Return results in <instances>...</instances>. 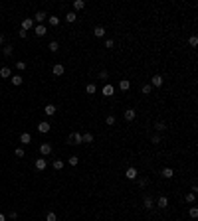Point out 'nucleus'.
I'll use <instances>...</instances> for the list:
<instances>
[{"label": "nucleus", "mask_w": 198, "mask_h": 221, "mask_svg": "<svg viewBox=\"0 0 198 221\" xmlns=\"http://www.w3.org/2000/svg\"><path fill=\"white\" fill-rule=\"evenodd\" d=\"M125 178L127 180H137L139 178V170L135 168V166H129V168L125 170Z\"/></svg>", "instance_id": "f257e3e1"}, {"label": "nucleus", "mask_w": 198, "mask_h": 221, "mask_svg": "<svg viewBox=\"0 0 198 221\" xmlns=\"http://www.w3.org/2000/svg\"><path fill=\"white\" fill-rule=\"evenodd\" d=\"M40 154H42V156H50V154H52V144H50V142H42V144H40Z\"/></svg>", "instance_id": "f03ea898"}, {"label": "nucleus", "mask_w": 198, "mask_h": 221, "mask_svg": "<svg viewBox=\"0 0 198 221\" xmlns=\"http://www.w3.org/2000/svg\"><path fill=\"white\" fill-rule=\"evenodd\" d=\"M143 207H145V209H153V207H155V199H153V196L147 193L145 198H143Z\"/></svg>", "instance_id": "7ed1b4c3"}, {"label": "nucleus", "mask_w": 198, "mask_h": 221, "mask_svg": "<svg viewBox=\"0 0 198 221\" xmlns=\"http://www.w3.org/2000/svg\"><path fill=\"white\" fill-rule=\"evenodd\" d=\"M123 117H125V121H127V122H131V121H135L137 113H135V109H125V113H123Z\"/></svg>", "instance_id": "20e7f679"}, {"label": "nucleus", "mask_w": 198, "mask_h": 221, "mask_svg": "<svg viewBox=\"0 0 198 221\" xmlns=\"http://www.w3.org/2000/svg\"><path fill=\"white\" fill-rule=\"evenodd\" d=\"M156 207H160V209H166V207H169V198H166V196H160V198L156 199Z\"/></svg>", "instance_id": "39448f33"}, {"label": "nucleus", "mask_w": 198, "mask_h": 221, "mask_svg": "<svg viewBox=\"0 0 198 221\" xmlns=\"http://www.w3.org/2000/svg\"><path fill=\"white\" fill-rule=\"evenodd\" d=\"M52 71H54V75H56V77H61V75H63V73H66V67L61 65V63H56Z\"/></svg>", "instance_id": "423d86ee"}, {"label": "nucleus", "mask_w": 198, "mask_h": 221, "mask_svg": "<svg viewBox=\"0 0 198 221\" xmlns=\"http://www.w3.org/2000/svg\"><path fill=\"white\" fill-rule=\"evenodd\" d=\"M160 176H162L165 180H170L172 176H175V170H172V168H162V170H160Z\"/></svg>", "instance_id": "0eeeda50"}, {"label": "nucleus", "mask_w": 198, "mask_h": 221, "mask_svg": "<svg viewBox=\"0 0 198 221\" xmlns=\"http://www.w3.org/2000/svg\"><path fill=\"white\" fill-rule=\"evenodd\" d=\"M162 81H165V79H162V75H153V79H151V83H149V85H151V87H160Z\"/></svg>", "instance_id": "6e6552de"}, {"label": "nucleus", "mask_w": 198, "mask_h": 221, "mask_svg": "<svg viewBox=\"0 0 198 221\" xmlns=\"http://www.w3.org/2000/svg\"><path fill=\"white\" fill-rule=\"evenodd\" d=\"M34 32H36V36H46V34H48V28L44 26V24H36Z\"/></svg>", "instance_id": "1a4fd4ad"}, {"label": "nucleus", "mask_w": 198, "mask_h": 221, "mask_svg": "<svg viewBox=\"0 0 198 221\" xmlns=\"http://www.w3.org/2000/svg\"><path fill=\"white\" fill-rule=\"evenodd\" d=\"M101 93H103L105 97H111V95L115 93V87H113V85H111V83H107V85H105V87H103V89H101Z\"/></svg>", "instance_id": "9d476101"}, {"label": "nucleus", "mask_w": 198, "mask_h": 221, "mask_svg": "<svg viewBox=\"0 0 198 221\" xmlns=\"http://www.w3.org/2000/svg\"><path fill=\"white\" fill-rule=\"evenodd\" d=\"M32 28H34V20L32 18L22 20V30H24V32H28V30H32Z\"/></svg>", "instance_id": "9b49d317"}, {"label": "nucleus", "mask_w": 198, "mask_h": 221, "mask_svg": "<svg viewBox=\"0 0 198 221\" xmlns=\"http://www.w3.org/2000/svg\"><path fill=\"white\" fill-rule=\"evenodd\" d=\"M46 18H48V14L40 10V12H36V16H34V22H36V24H44V20H46Z\"/></svg>", "instance_id": "f8f14e48"}, {"label": "nucleus", "mask_w": 198, "mask_h": 221, "mask_svg": "<svg viewBox=\"0 0 198 221\" xmlns=\"http://www.w3.org/2000/svg\"><path fill=\"white\" fill-rule=\"evenodd\" d=\"M46 166H48V162H46V158H38V160H36V170H40V172H44V170H46Z\"/></svg>", "instance_id": "ddd939ff"}, {"label": "nucleus", "mask_w": 198, "mask_h": 221, "mask_svg": "<svg viewBox=\"0 0 198 221\" xmlns=\"http://www.w3.org/2000/svg\"><path fill=\"white\" fill-rule=\"evenodd\" d=\"M105 32H107V30H105L103 26H95V28H93V36H95V38H103Z\"/></svg>", "instance_id": "4468645a"}, {"label": "nucleus", "mask_w": 198, "mask_h": 221, "mask_svg": "<svg viewBox=\"0 0 198 221\" xmlns=\"http://www.w3.org/2000/svg\"><path fill=\"white\" fill-rule=\"evenodd\" d=\"M119 89H121L123 93L129 91V89H131V81H129V79H121V81H119Z\"/></svg>", "instance_id": "2eb2a0df"}, {"label": "nucleus", "mask_w": 198, "mask_h": 221, "mask_svg": "<svg viewBox=\"0 0 198 221\" xmlns=\"http://www.w3.org/2000/svg\"><path fill=\"white\" fill-rule=\"evenodd\" d=\"M38 132H42V134H46V132H50V122H46V121H42L38 124Z\"/></svg>", "instance_id": "dca6fc26"}, {"label": "nucleus", "mask_w": 198, "mask_h": 221, "mask_svg": "<svg viewBox=\"0 0 198 221\" xmlns=\"http://www.w3.org/2000/svg\"><path fill=\"white\" fill-rule=\"evenodd\" d=\"M44 113H46L48 117H54V115H56V105H46V107H44Z\"/></svg>", "instance_id": "f3484780"}, {"label": "nucleus", "mask_w": 198, "mask_h": 221, "mask_svg": "<svg viewBox=\"0 0 198 221\" xmlns=\"http://www.w3.org/2000/svg\"><path fill=\"white\" fill-rule=\"evenodd\" d=\"M20 142H22V144H30V142H32L30 132H22V134H20Z\"/></svg>", "instance_id": "a211bd4d"}, {"label": "nucleus", "mask_w": 198, "mask_h": 221, "mask_svg": "<svg viewBox=\"0 0 198 221\" xmlns=\"http://www.w3.org/2000/svg\"><path fill=\"white\" fill-rule=\"evenodd\" d=\"M83 8H85V2H83V0H73V12L83 10Z\"/></svg>", "instance_id": "6ab92c4d"}, {"label": "nucleus", "mask_w": 198, "mask_h": 221, "mask_svg": "<svg viewBox=\"0 0 198 221\" xmlns=\"http://www.w3.org/2000/svg\"><path fill=\"white\" fill-rule=\"evenodd\" d=\"M0 77H4V79L12 77V71H10V67H2V69H0Z\"/></svg>", "instance_id": "aec40b11"}, {"label": "nucleus", "mask_w": 198, "mask_h": 221, "mask_svg": "<svg viewBox=\"0 0 198 221\" xmlns=\"http://www.w3.org/2000/svg\"><path fill=\"white\" fill-rule=\"evenodd\" d=\"M22 83H24V77H22V75H12V85L20 87Z\"/></svg>", "instance_id": "412c9836"}, {"label": "nucleus", "mask_w": 198, "mask_h": 221, "mask_svg": "<svg viewBox=\"0 0 198 221\" xmlns=\"http://www.w3.org/2000/svg\"><path fill=\"white\" fill-rule=\"evenodd\" d=\"M48 49H50V52H54V53H56L57 49H60V43H57L56 40H54V42H50V46H48Z\"/></svg>", "instance_id": "4be33fe9"}, {"label": "nucleus", "mask_w": 198, "mask_h": 221, "mask_svg": "<svg viewBox=\"0 0 198 221\" xmlns=\"http://www.w3.org/2000/svg\"><path fill=\"white\" fill-rule=\"evenodd\" d=\"M76 18H77V14H76V12H67V14H66V20H67L70 24H73V22H76Z\"/></svg>", "instance_id": "5701e85b"}, {"label": "nucleus", "mask_w": 198, "mask_h": 221, "mask_svg": "<svg viewBox=\"0 0 198 221\" xmlns=\"http://www.w3.org/2000/svg\"><path fill=\"white\" fill-rule=\"evenodd\" d=\"M48 22H50V26H60V18H57V16H50Z\"/></svg>", "instance_id": "b1692460"}, {"label": "nucleus", "mask_w": 198, "mask_h": 221, "mask_svg": "<svg viewBox=\"0 0 198 221\" xmlns=\"http://www.w3.org/2000/svg\"><path fill=\"white\" fill-rule=\"evenodd\" d=\"M2 53H4L6 57H10V55H12V53H14V47H12V46H6L4 49H2Z\"/></svg>", "instance_id": "393cba45"}, {"label": "nucleus", "mask_w": 198, "mask_h": 221, "mask_svg": "<svg viewBox=\"0 0 198 221\" xmlns=\"http://www.w3.org/2000/svg\"><path fill=\"white\" fill-rule=\"evenodd\" d=\"M151 91H153V87H151V85H149V83H147V85H143L141 93H143V95H151Z\"/></svg>", "instance_id": "a878e982"}, {"label": "nucleus", "mask_w": 198, "mask_h": 221, "mask_svg": "<svg viewBox=\"0 0 198 221\" xmlns=\"http://www.w3.org/2000/svg\"><path fill=\"white\" fill-rule=\"evenodd\" d=\"M155 128H156V130H165V128H166L165 121H156V122H155Z\"/></svg>", "instance_id": "bb28decb"}, {"label": "nucleus", "mask_w": 198, "mask_h": 221, "mask_svg": "<svg viewBox=\"0 0 198 221\" xmlns=\"http://www.w3.org/2000/svg\"><path fill=\"white\" fill-rule=\"evenodd\" d=\"M81 138H83V142H93V134H91V132H85V134H81Z\"/></svg>", "instance_id": "cd10ccee"}, {"label": "nucleus", "mask_w": 198, "mask_h": 221, "mask_svg": "<svg viewBox=\"0 0 198 221\" xmlns=\"http://www.w3.org/2000/svg\"><path fill=\"white\" fill-rule=\"evenodd\" d=\"M85 91H87V95H93L95 91H97V87H95L93 83H89V85H87V87H85Z\"/></svg>", "instance_id": "c85d7f7f"}, {"label": "nucleus", "mask_w": 198, "mask_h": 221, "mask_svg": "<svg viewBox=\"0 0 198 221\" xmlns=\"http://www.w3.org/2000/svg\"><path fill=\"white\" fill-rule=\"evenodd\" d=\"M188 46H190V47H196V46H198V38H196V36H190Z\"/></svg>", "instance_id": "c756f323"}, {"label": "nucleus", "mask_w": 198, "mask_h": 221, "mask_svg": "<svg viewBox=\"0 0 198 221\" xmlns=\"http://www.w3.org/2000/svg\"><path fill=\"white\" fill-rule=\"evenodd\" d=\"M54 170H61V168H63V160H54Z\"/></svg>", "instance_id": "7c9ffc66"}, {"label": "nucleus", "mask_w": 198, "mask_h": 221, "mask_svg": "<svg viewBox=\"0 0 198 221\" xmlns=\"http://www.w3.org/2000/svg\"><path fill=\"white\" fill-rule=\"evenodd\" d=\"M67 164H70V166H77V164H79V158H77V156H71L70 160H67Z\"/></svg>", "instance_id": "2f4dec72"}, {"label": "nucleus", "mask_w": 198, "mask_h": 221, "mask_svg": "<svg viewBox=\"0 0 198 221\" xmlns=\"http://www.w3.org/2000/svg\"><path fill=\"white\" fill-rule=\"evenodd\" d=\"M46 221H57V215H56L54 211H50V213L46 215Z\"/></svg>", "instance_id": "473e14b6"}, {"label": "nucleus", "mask_w": 198, "mask_h": 221, "mask_svg": "<svg viewBox=\"0 0 198 221\" xmlns=\"http://www.w3.org/2000/svg\"><path fill=\"white\" fill-rule=\"evenodd\" d=\"M184 199H186L188 203H192L194 199H196V193H192V192H190V193H186V198H184Z\"/></svg>", "instance_id": "72a5a7b5"}, {"label": "nucleus", "mask_w": 198, "mask_h": 221, "mask_svg": "<svg viewBox=\"0 0 198 221\" xmlns=\"http://www.w3.org/2000/svg\"><path fill=\"white\" fill-rule=\"evenodd\" d=\"M105 122H107L109 127H113V124H115V117H113V115H109V117L105 118Z\"/></svg>", "instance_id": "f704fd0d"}, {"label": "nucleus", "mask_w": 198, "mask_h": 221, "mask_svg": "<svg viewBox=\"0 0 198 221\" xmlns=\"http://www.w3.org/2000/svg\"><path fill=\"white\" fill-rule=\"evenodd\" d=\"M113 46H115V42H113L111 38H109V40H105V47H107V49H111Z\"/></svg>", "instance_id": "c9c22d12"}, {"label": "nucleus", "mask_w": 198, "mask_h": 221, "mask_svg": "<svg viewBox=\"0 0 198 221\" xmlns=\"http://www.w3.org/2000/svg\"><path fill=\"white\" fill-rule=\"evenodd\" d=\"M147 184H149L147 178H139V186H141V188H147Z\"/></svg>", "instance_id": "e433bc0d"}, {"label": "nucleus", "mask_w": 198, "mask_h": 221, "mask_svg": "<svg viewBox=\"0 0 198 221\" xmlns=\"http://www.w3.org/2000/svg\"><path fill=\"white\" fill-rule=\"evenodd\" d=\"M16 67H18L20 71H24V69H26V61H18V63H16Z\"/></svg>", "instance_id": "4c0bfd02"}, {"label": "nucleus", "mask_w": 198, "mask_h": 221, "mask_svg": "<svg viewBox=\"0 0 198 221\" xmlns=\"http://www.w3.org/2000/svg\"><path fill=\"white\" fill-rule=\"evenodd\" d=\"M190 217H192V219H196V217H198V209H196V207L190 209Z\"/></svg>", "instance_id": "58836bf2"}, {"label": "nucleus", "mask_w": 198, "mask_h": 221, "mask_svg": "<svg viewBox=\"0 0 198 221\" xmlns=\"http://www.w3.org/2000/svg\"><path fill=\"white\" fill-rule=\"evenodd\" d=\"M14 154L18 156V158H24V150H22V148H16V150H14Z\"/></svg>", "instance_id": "ea45409f"}, {"label": "nucleus", "mask_w": 198, "mask_h": 221, "mask_svg": "<svg viewBox=\"0 0 198 221\" xmlns=\"http://www.w3.org/2000/svg\"><path fill=\"white\" fill-rule=\"evenodd\" d=\"M107 77H109V73H107V71H99V79H107Z\"/></svg>", "instance_id": "a19ab883"}, {"label": "nucleus", "mask_w": 198, "mask_h": 221, "mask_svg": "<svg viewBox=\"0 0 198 221\" xmlns=\"http://www.w3.org/2000/svg\"><path fill=\"white\" fill-rule=\"evenodd\" d=\"M151 140L155 142V144H159V142H160V136H159V134H153V138H151Z\"/></svg>", "instance_id": "79ce46f5"}, {"label": "nucleus", "mask_w": 198, "mask_h": 221, "mask_svg": "<svg viewBox=\"0 0 198 221\" xmlns=\"http://www.w3.org/2000/svg\"><path fill=\"white\" fill-rule=\"evenodd\" d=\"M18 36H20V38L24 40V38H26V36H28V32H24V30H20V32H18Z\"/></svg>", "instance_id": "37998d69"}, {"label": "nucleus", "mask_w": 198, "mask_h": 221, "mask_svg": "<svg viewBox=\"0 0 198 221\" xmlns=\"http://www.w3.org/2000/svg\"><path fill=\"white\" fill-rule=\"evenodd\" d=\"M4 43V34H0V46Z\"/></svg>", "instance_id": "c03bdc74"}, {"label": "nucleus", "mask_w": 198, "mask_h": 221, "mask_svg": "<svg viewBox=\"0 0 198 221\" xmlns=\"http://www.w3.org/2000/svg\"><path fill=\"white\" fill-rule=\"evenodd\" d=\"M0 221H6V217H4V215H2V213H0Z\"/></svg>", "instance_id": "a18cd8bd"}]
</instances>
